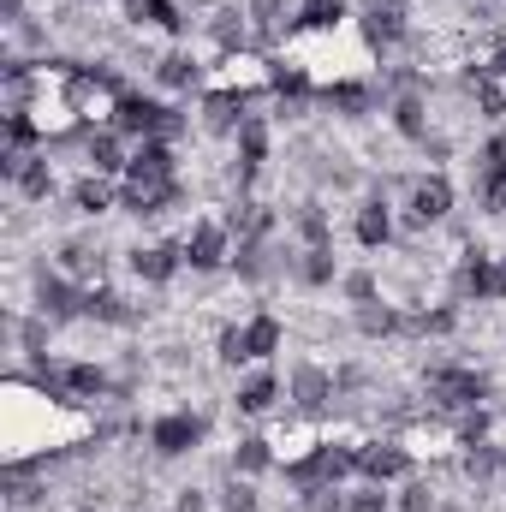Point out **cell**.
Masks as SVG:
<instances>
[{
  "label": "cell",
  "instance_id": "6da1fadb",
  "mask_svg": "<svg viewBox=\"0 0 506 512\" xmlns=\"http://www.w3.org/2000/svg\"><path fill=\"white\" fill-rule=\"evenodd\" d=\"M0 435H6V459H42L48 465V453L72 447L84 435V417H78L72 399L48 393L42 382L30 387L24 376H12L6 405H0Z\"/></svg>",
  "mask_w": 506,
  "mask_h": 512
},
{
  "label": "cell",
  "instance_id": "7a4b0ae2",
  "mask_svg": "<svg viewBox=\"0 0 506 512\" xmlns=\"http://www.w3.org/2000/svg\"><path fill=\"white\" fill-rule=\"evenodd\" d=\"M108 126L120 131V137H131V143H143V137H179V131L191 126L179 108H167V102H155V96H143V90H126L120 102H114V120Z\"/></svg>",
  "mask_w": 506,
  "mask_h": 512
},
{
  "label": "cell",
  "instance_id": "3957f363",
  "mask_svg": "<svg viewBox=\"0 0 506 512\" xmlns=\"http://www.w3.org/2000/svg\"><path fill=\"white\" fill-rule=\"evenodd\" d=\"M423 393H429V405L435 411H483V399H489V376L477 370V364H429V376H423Z\"/></svg>",
  "mask_w": 506,
  "mask_h": 512
},
{
  "label": "cell",
  "instance_id": "277c9868",
  "mask_svg": "<svg viewBox=\"0 0 506 512\" xmlns=\"http://www.w3.org/2000/svg\"><path fill=\"white\" fill-rule=\"evenodd\" d=\"M36 382L48 387V393H60V399H72V405H90V399L114 393V382H108V370H102V364H90V358L42 364V370H36Z\"/></svg>",
  "mask_w": 506,
  "mask_h": 512
},
{
  "label": "cell",
  "instance_id": "5b68a950",
  "mask_svg": "<svg viewBox=\"0 0 506 512\" xmlns=\"http://www.w3.org/2000/svg\"><path fill=\"white\" fill-rule=\"evenodd\" d=\"M453 298L459 304H495V298H506V262L471 245L465 262H459V274H453Z\"/></svg>",
  "mask_w": 506,
  "mask_h": 512
},
{
  "label": "cell",
  "instance_id": "8992f818",
  "mask_svg": "<svg viewBox=\"0 0 506 512\" xmlns=\"http://www.w3.org/2000/svg\"><path fill=\"white\" fill-rule=\"evenodd\" d=\"M453 215V185H447V173H429V179H411V191H405V227H435V221H447Z\"/></svg>",
  "mask_w": 506,
  "mask_h": 512
},
{
  "label": "cell",
  "instance_id": "52a82bcc",
  "mask_svg": "<svg viewBox=\"0 0 506 512\" xmlns=\"http://www.w3.org/2000/svg\"><path fill=\"white\" fill-rule=\"evenodd\" d=\"M203 417L197 411H161L155 423H149V447L161 453V459H185V453H197V441H203Z\"/></svg>",
  "mask_w": 506,
  "mask_h": 512
},
{
  "label": "cell",
  "instance_id": "ba28073f",
  "mask_svg": "<svg viewBox=\"0 0 506 512\" xmlns=\"http://www.w3.org/2000/svg\"><path fill=\"white\" fill-rule=\"evenodd\" d=\"M30 298H36V316H48V322H72V316H84V286L78 280H66L60 268L48 274H36V286H30Z\"/></svg>",
  "mask_w": 506,
  "mask_h": 512
},
{
  "label": "cell",
  "instance_id": "9c48e42d",
  "mask_svg": "<svg viewBox=\"0 0 506 512\" xmlns=\"http://www.w3.org/2000/svg\"><path fill=\"white\" fill-rule=\"evenodd\" d=\"M411 447L405 441H358V477L364 483H399V477H411Z\"/></svg>",
  "mask_w": 506,
  "mask_h": 512
},
{
  "label": "cell",
  "instance_id": "30bf717a",
  "mask_svg": "<svg viewBox=\"0 0 506 512\" xmlns=\"http://www.w3.org/2000/svg\"><path fill=\"white\" fill-rule=\"evenodd\" d=\"M393 84H399V96H393V108H387V114H393V131H399L405 143H423V149H429V102H423V84H417L411 72H399Z\"/></svg>",
  "mask_w": 506,
  "mask_h": 512
},
{
  "label": "cell",
  "instance_id": "8fae6325",
  "mask_svg": "<svg viewBox=\"0 0 506 512\" xmlns=\"http://www.w3.org/2000/svg\"><path fill=\"white\" fill-rule=\"evenodd\" d=\"M405 0H364L358 6V36H364V48H393V42H405Z\"/></svg>",
  "mask_w": 506,
  "mask_h": 512
},
{
  "label": "cell",
  "instance_id": "7c38bea8",
  "mask_svg": "<svg viewBox=\"0 0 506 512\" xmlns=\"http://www.w3.org/2000/svg\"><path fill=\"white\" fill-rule=\"evenodd\" d=\"M227 251H233V227L227 221H197L185 233V268H197V274H215L227 262Z\"/></svg>",
  "mask_w": 506,
  "mask_h": 512
},
{
  "label": "cell",
  "instance_id": "4fadbf2b",
  "mask_svg": "<svg viewBox=\"0 0 506 512\" xmlns=\"http://www.w3.org/2000/svg\"><path fill=\"white\" fill-rule=\"evenodd\" d=\"M286 393H292V405H298V411H310V417H316V411H328V405L340 399V387H334V370H322V364H310V358H304V364H292V376H286Z\"/></svg>",
  "mask_w": 506,
  "mask_h": 512
},
{
  "label": "cell",
  "instance_id": "5bb4252c",
  "mask_svg": "<svg viewBox=\"0 0 506 512\" xmlns=\"http://www.w3.org/2000/svg\"><path fill=\"white\" fill-rule=\"evenodd\" d=\"M179 197H185L179 179H126L120 185V209H131V215H167V209H179Z\"/></svg>",
  "mask_w": 506,
  "mask_h": 512
},
{
  "label": "cell",
  "instance_id": "9a60e30c",
  "mask_svg": "<svg viewBox=\"0 0 506 512\" xmlns=\"http://www.w3.org/2000/svg\"><path fill=\"white\" fill-rule=\"evenodd\" d=\"M346 24H352V6H346V0H298L286 36H334V30H346Z\"/></svg>",
  "mask_w": 506,
  "mask_h": 512
},
{
  "label": "cell",
  "instance_id": "2e32d148",
  "mask_svg": "<svg viewBox=\"0 0 506 512\" xmlns=\"http://www.w3.org/2000/svg\"><path fill=\"white\" fill-rule=\"evenodd\" d=\"M179 268H185V245H173V239H161V245H137V251H131V274H137L143 286H167Z\"/></svg>",
  "mask_w": 506,
  "mask_h": 512
},
{
  "label": "cell",
  "instance_id": "e0dca14e",
  "mask_svg": "<svg viewBox=\"0 0 506 512\" xmlns=\"http://www.w3.org/2000/svg\"><path fill=\"white\" fill-rule=\"evenodd\" d=\"M84 167H90V173H108V179H114V173H126V167H131L126 137H120L114 126L84 131Z\"/></svg>",
  "mask_w": 506,
  "mask_h": 512
},
{
  "label": "cell",
  "instance_id": "ac0fdd59",
  "mask_svg": "<svg viewBox=\"0 0 506 512\" xmlns=\"http://www.w3.org/2000/svg\"><path fill=\"white\" fill-rule=\"evenodd\" d=\"M126 179H179L173 143H167V137H143V143H131V167H126Z\"/></svg>",
  "mask_w": 506,
  "mask_h": 512
},
{
  "label": "cell",
  "instance_id": "d6986e66",
  "mask_svg": "<svg viewBox=\"0 0 506 512\" xmlns=\"http://www.w3.org/2000/svg\"><path fill=\"white\" fill-rule=\"evenodd\" d=\"M352 233H358V245H364V251H381V245L393 239V215H387V197H381V191L358 203V215H352Z\"/></svg>",
  "mask_w": 506,
  "mask_h": 512
},
{
  "label": "cell",
  "instance_id": "ffe728a7",
  "mask_svg": "<svg viewBox=\"0 0 506 512\" xmlns=\"http://www.w3.org/2000/svg\"><path fill=\"white\" fill-rule=\"evenodd\" d=\"M60 274L78 280V286H96V274H102V245H96V239H60Z\"/></svg>",
  "mask_w": 506,
  "mask_h": 512
},
{
  "label": "cell",
  "instance_id": "44dd1931",
  "mask_svg": "<svg viewBox=\"0 0 506 512\" xmlns=\"http://www.w3.org/2000/svg\"><path fill=\"white\" fill-rule=\"evenodd\" d=\"M239 340H245V364H268L274 352H280V340H286V328H280V316H251L245 328H239Z\"/></svg>",
  "mask_w": 506,
  "mask_h": 512
},
{
  "label": "cell",
  "instance_id": "7402d4cb",
  "mask_svg": "<svg viewBox=\"0 0 506 512\" xmlns=\"http://www.w3.org/2000/svg\"><path fill=\"white\" fill-rule=\"evenodd\" d=\"M233 143H239V173L256 179V173L268 167V120H262V114H245V126H239Z\"/></svg>",
  "mask_w": 506,
  "mask_h": 512
},
{
  "label": "cell",
  "instance_id": "603a6c76",
  "mask_svg": "<svg viewBox=\"0 0 506 512\" xmlns=\"http://www.w3.org/2000/svg\"><path fill=\"white\" fill-rule=\"evenodd\" d=\"M84 316L90 322H108V328H131L137 322V310H131L114 286H84Z\"/></svg>",
  "mask_w": 506,
  "mask_h": 512
},
{
  "label": "cell",
  "instance_id": "cb8c5ba5",
  "mask_svg": "<svg viewBox=\"0 0 506 512\" xmlns=\"http://www.w3.org/2000/svg\"><path fill=\"white\" fill-rule=\"evenodd\" d=\"M274 399H280V376H274V370H251V376L239 382V393H233V405H239L245 417H262Z\"/></svg>",
  "mask_w": 506,
  "mask_h": 512
},
{
  "label": "cell",
  "instance_id": "d4e9b609",
  "mask_svg": "<svg viewBox=\"0 0 506 512\" xmlns=\"http://www.w3.org/2000/svg\"><path fill=\"white\" fill-rule=\"evenodd\" d=\"M322 102H328L334 114H352V120H358V114H370V108H376V90H370L364 78H340V84H328V90H322Z\"/></svg>",
  "mask_w": 506,
  "mask_h": 512
},
{
  "label": "cell",
  "instance_id": "484cf974",
  "mask_svg": "<svg viewBox=\"0 0 506 512\" xmlns=\"http://www.w3.org/2000/svg\"><path fill=\"white\" fill-rule=\"evenodd\" d=\"M352 322H358V334H364V340H393V334H405V316H399V310H393V304H358V310H352Z\"/></svg>",
  "mask_w": 506,
  "mask_h": 512
},
{
  "label": "cell",
  "instance_id": "4316f807",
  "mask_svg": "<svg viewBox=\"0 0 506 512\" xmlns=\"http://www.w3.org/2000/svg\"><path fill=\"white\" fill-rule=\"evenodd\" d=\"M465 84H471V102L483 108V120H495V126H506V84H501V78H495L489 66H477V72H471Z\"/></svg>",
  "mask_w": 506,
  "mask_h": 512
},
{
  "label": "cell",
  "instance_id": "83f0119b",
  "mask_svg": "<svg viewBox=\"0 0 506 512\" xmlns=\"http://www.w3.org/2000/svg\"><path fill=\"white\" fill-rule=\"evenodd\" d=\"M120 6H126L131 24H155V30H167V36L185 30V12H179L173 0H120Z\"/></svg>",
  "mask_w": 506,
  "mask_h": 512
},
{
  "label": "cell",
  "instance_id": "f1b7e54d",
  "mask_svg": "<svg viewBox=\"0 0 506 512\" xmlns=\"http://www.w3.org/2000/svg\"><path fill=\"white\" fill-rule=\"evenodd\" d=\"M72 203H78V215H108V209L120 203V191L108 185V173H84V179L72 185Z\"/></svg>",
  "mask_w": 506,
  "mask_h": 512
},
{
  "label": "cell",
  "instance_id": "f546056e",
  "mask_svg": "<svg viewBox=\"0 0 506 512\" xmlns=\"http://www.w3.org/2000/svg\"><path fill=\"white\" fill-rule=\"evenodd\" d=\"M292 274H298L304 286H334V280H340V262H334V245H310V251H298V262H292Z\"/></svg>",
  "mask_w": 506,
  "mask_h": 512
},
{
  "label": "cell",
  "instance_id": "4dcf8cb0",
  "mask_svg": "<svg viewBox=\"0 0 506 512\" xmlns=\"http://www.w3.org/2000/svg\"><path fill=\"white\" fill-rule=\"evenodd\" d=\"M459 328V310L453 304H435V310H411L405 316V334H417V340H447Z\"/></svg>",
  "mask_w": 506,
  "mask_h": 512
},
{
  "label": "cell",
  "instance_id": "1f68e13d",
  "mask_svg": "<svg viewBox=\"0 0 506 512\" xmlns=\"http://www.w3.org/2000/svg\"><path fill=\"white\" fill-rule=\"evenodd\" d=\"M280 459H274V441L268 435H245L239 447H233V471L239 477H262V471H274Z\"/></svg>",
  "mask_w": 506,
  "mask_h": 512
},
{
  "label": "cell",
  "instance_id": "d6a6232c",
  "mask_svg": "<svg viewBox=\"0 0 506 512\" xmlns=\"http://www.w3.org/2000/svg\"><path fill=\"white\" fill-rule=\"evenodd\" d=\"M155 78H161L167 90H197V84H203V66H197V54H179V48H173V54L155 66Z\"/></svg>",
  "mask_w": 506,
  "mask_h": 512
},
{
  "label": "cell",
  "instance_id": "836d02e7",
  "mask_svg": "<svg viewBox=\"0 0 506 512\" xmlns=\"http://www.w3.org/2000/svg\"><path fill=\"white\" fill-rule=\"evenodd\" d=\"M465 453H459V465H465V477L471 483H489L495 471H501V453L506 447H489V441H459Z\"/></svg>",
  "mask_w": 506,
  "mask_h": 512
},
{
  "label": "cell",
  "instance_id": "e575fe53",
  "mask_svg": "<svg viewBox=\"0 0 506 512\" xmlns=\"http://www.w3.org/2000/svg\"><path fill=\"white\" fill-rule=\"evenodd\" d=\"M292 227H298L304 251H310V245H334V221H328V209H322V203H304V209L292 215Z\"/></svg>",
  "mask_w": 506,
  "mask_h": 512
},
{
  "label": "cell",
  "instance_id": "d590c367",
  "mask_svg": "<svg viewBox=\"0 0 506 512\" xmlns=\"http://www.w3.org/2000/svg\"><path fill=\"white\" fill-rule=\"evenodd\" d=\"M251 30L256 36H280V30H292V6H286V0H251Z\"/></svg>",
  "mask_w": 506,
  "mask_h": 512
},
{
  "label": "cell",
  "instance_id": "8d00e7d4",
  "mask_svg": "<svg viewBox=\"0 0 506 512\" xmlns=\"http://www.w3.org/2000/svg\"><path fill=\"white\" fill-rule=\"evenodd\" d=\"M477 197L489 215H506V167H477Z\"/></svg>",
  "mask_w": 506,
  "mask_h": 512
},
{
  "label": "cell",
  "instance_id": "74e56055",
  "mask_svg": "<svg viewBox=\"0 0 506 512\" xmlns=\"http://www.w3.org/2000/svg\"><path fill=\"white\" fill-rule=\"evenodd\" d=\"M221 512H262V495H256L251 477H239V471H233V483L221 489Z\"/></svg>",
  "mask_w": 506,
  "mask_h": 512
},
{
  "label": "cell",
  "instance_id": "f35d334b",
  "mask_svg": "<svg viewBox=\"0 0 506 512\" xmlns=\"http://www.w3.org/2000/svg\"><path fill=\"white\" fill-rule=\"evenodd\" d=\"M298 512H346L340 483H316V489H298Z\"/></svg>",
  "mask_w": 506,
  "mask_h": 512
},
{
  "label": "cell",
  "instance_id": "ab89813d",
  "mask_svg": "<svg viewBox=\"0 0 506 512\" xmlns=\"http://www.w3.org/2000/svg\"><path fill=\"white\" fill-rule=\"evenodd\" d=\"M340 292H346V304H352V310H358V304H376V298H381V286H376V274H370V268L346 274V280H340Z\"/></svg>",
  "mask_w": 506,
  "mask_h": 512
},
{
  "label": "cell",
  "instance_id": "60d3db41",
  "mask_svg": "<svg viewBox=\"0 0 506 512\" xmlns=\"http://www.w3.org/2000/svg\"><path fill=\"white\" fill-rule=\"evenodd\" d=\"M346 512H393V495H387L381 483H364V489L346 495Z\"/></svg>",
  "mask_w": 506,
  "mask_h": 512
},
{
  "label": "cell",
  "instance_id": "b9f144b4",
  "mask_svg": "<svg viewBox=\"0 0 506 512\" xmlns=\"http://www.w3.org/2000/svg\"><path fill=\"white\" fill-rule=\"evenodd\" d=\"M399 512H435V489H429L423 477H405V489H399Z\"/></svg>",
  "mask_w": 506,
  "mask_h": 512
},
{
  "label": "cell",
  "instance_id": "7bdbcfd3",
  "mask_svg": "<svg viewBox=\"0 0 506 512\" xmlns=\"http://www.w3.org/2000/svg\"><path fill=\"white\" fill-rule=\"evenodd\" d=\"M215 358H221V364H233V370L245 364V340H239V328H221V340H215Z\"/></svg>",
  "mask_w": 506,
  "mask_h": 512
},
{
  "label": "cell",
  "instance_id": "ee69618b",
  "mask_svg": "<svg viewBox=\"0 0 506 512\" xmlns=\"http://www.w3.org/2000/svg\"><path fill=\"white\" fill-rule=\"evenodd\" d=\"M477 167H506V126L495 131V137H489L483 149H477Z\"/></svg>",
  "mask_w": 506,
  "mask_h": 512
},
{
  "label": "cell",
  "instance_id": "f6af8a7d",
  "mask_svg": "<svg viewBox=\"0 0 506 512\" xmlns=\"http://www.w3.org/2000/svg\"><path fill=\"white\" fill-rule=\"evenodd\" d=\"M173 512H209V495H203V489H179Z\"/></svg>",
  "mask_w": 506,
  "mask_h": 512
},
{
  "label": "cell",
  "instance_id": "bcb514c9",
  "mask_svg": "<svg viewBox=\"0 0 506 512\" xmlns=\"http://www.w3.org/2000/svg\"><path fill=\"white\" fill-rule=\"evenodd\" d=\"M489 72H495V78L506 84V48H495V54H489Z\"/></svg>",
  "mask_w": 506,
  "mask_h": 512
},
{
  "label": "cell",
  "instance_id": "7dc6e473",
  "mask_svg": "<svg viewBox=\"0 0 506 512\" xmlns=\"http://www.w3.org/2000/svg\"><path fill=\"white\" fill-rule=\"evenodd\" d=\"M501 477H506V453H501Z\"/></svg>",
  "mask_w": 506,
  "mask_h": 512
},
{
  "label": "cell",
  "instance_id": "c3c4849f",
  "mask_svg": "<svg viewBox=\"0 0 506 512\" xmlns=\"http://www.w3.org/2000/svg\"><path fill=\"white\" fill-rule=\"evenodd\" d=\"M501 417H506V405H501Z\"/></svg>",
  "mask_w": 506,
  "mask_h": 512
},
{
  "label": "cell",
  "instance_id": "681fc988",
  "mask_svg": "<svg viewBox=\"0 0 506 512\" xmlns=\"http://www.w3.org/2000/svg\"><path fill=\"white\" fill-rule=\"evenodd\" d=\"M501 262H506V256H501Z\"/></svg>",
  "mask_w": 506,
  "mask_h": 512
}]
</instances>
